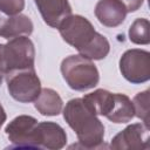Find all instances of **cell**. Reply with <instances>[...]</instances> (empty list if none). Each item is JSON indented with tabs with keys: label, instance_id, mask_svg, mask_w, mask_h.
Returning <instances> with one entry per match:
<instances>
[{
	"label": "cell",
	"instance_id": "6da1fadb",
	"mask_svg": "<svg viewBox=\"0 0 150 150\" xmlns=\"http://www.w3.org/2000/svg\"><path fill=\"white\" fill-rule=\"evenodd\" d=\"M63 118L75 131L79 143L86 149L102 148L104 142V125L82 98H71L62 109Z\"/></svg>",
	"mask_w": 150,
	"mask_h": 150
},
{
	"label": "cell",
	"instance_id": "7a4b0ae2",
	"mask_svg": "<svg viewBox=\"0 0 150 150\" xmlns=\"http://www.w3.org/2000/svg\"><path fill=\"white\" fill-rule=\"evenodd\" d=\"M61 74L68 87L76 91H86L98 84L100 73L93 60L80 54L69 55L61 62Z\"/></svg>",
	"mask_w": 150,
	"mask_h": 150
},
{
	"label": "cell",
	"instance_id": "3957f363",
	"mask_svg": "<svg viewBox=\"0 0 150 150\" xmlns=\"http://www.w3.org/2000/svg\"><path fill=\"white\" fill-rule=\"evenodd\" d=\"M35 62L34 43L28 36H16L2 46L4 75L20 69L33 68Z\"/></svg>",
	"mask_w": 150,
	"mask_h": 150
},
{
	"label": "cell",
	"instance_id": "277c9868",
	"mask_svg": "<svg viewBox=\"0 0 150 150\" xmlns=\"http://www.w3.org/2000/svg\"><path fill=\"white\" fill-rule=\"evenodd\" d=\"M9 95L20 103H30L41 91V81L33 68L14 70L5 75Z\"/></svg>",
	"mask_w": 150,
	"mask_h": 150
},
{
	"label": "cell",
	"instance_id": "5b68a950",
	"mask_svg": "<svg viewBox=\"0 0 150 150\" xmlns=\"http://www.w3.org/2000/svg\"><path fill=\"white\" fill-rule=\"evenodd\" d=\"M57 29L63 41L77 49L79 53L84 49L97 34L93 23L87 18L77 14L67 16L59 25Z\"/></svg>",
	"mask_w": 150,
	"mask_h": 150
},
{
	"label": "cell",
	"instance_id": "8992f818",
	"mask_svg": "<svg viewBox=\"0 0 150 150\" xmlns=\"http://www.w3.org/2000/svg\"><path fill=\"white\" fill-rule=\"evenodd\" d=\"M120 71L130 83L141 84L150 79V53L132 48L125 50L120 59Z\"/></svg>",
	"mask_w": 150,
	"mask_h": 150
},
{
	"label": "cell",
	"instance_id": "52a82bcc",
	"mask_svg": "<svg viewBox=\"0 0 150 150\" xmlns=\"http://www.w3.org/2000/svg\"><path fill=\"white\" fill-rule=\"evenodd\" d=\"M39 121L29 115H20L13 118L5 128V132L16 148L39 149L36 127Z\"/></svg>",
	"mask_w": 150,
	"mask_h": 150
},
{
	"label": "cell",
	"instance_id": "ba28073f",
	"mask_svg": "<svg viewBox=\"0 0 150 150\" xmlns=\"http://www.w3.org/2000/svg\"><path fill=\"white\" fill-rule=\"evenodd\" d=\"M149 131V127L144 123H132L114 136L110 142V148L116 150L148 149Z\"/></svg>",
	"mask_w": 150,
	"mask_h": 150
},
{
	"label": "cell",
	"instance_id": "9c48e42d",
	"mask_svg": "<svg viewBox=\"0 0 150 150\" xmlns=\"http://www.w3.org/2000/svg\"><path fill=\"white\" fill-rule=\"evenodd\" d=\"M34 25L29 16L25 14L7 15L0 11V38L11 40L16 36H29Z\"/></svg>",
	"mask_w": 150,
	"mask_h": 150
},
{
	"label": "cell",
	"instance_id": "30bf717a",
	"mask_svg": "<svg viewBox=\"0 0 150 150\" xmlns=\"http://www.w3.org/2000/svg\"><path fill=\"white\" fill-rule=\"evenodd\" d=\"M39 149L59 150L67 143L64 129L55 122H39L36 127Z\"/></svg>",
	"mask_w": 150,
	"mask_h": 150
},
{
	"label": "cell",
	"instance_id": "8fae6325",
	"mask_svg": "<svg viewBox=\"0 0 150 150\" xmlns=\"http://www.w3.org/2000/svg\"><path fill=\"white\" fill-rule=\"evenodd\" d=\"M43 21L57 28L59 25L71 14V6L68 0H34Z\"/></svg>",
	"mask_w": 150,
	"mask_h": 150
},
{
	"label": "cell",
	"instance_id": "7c38bea8",
	"mask_svg": "<svg viewBox=\"0 0 150 150\" xmlns=\"http://www.w3.org/2000/svg\"><path fill=\"white\" fill-rule=\"evenodd\" d=\"M95 16L105 27H117L124 22L128 14L120 0H98L95 6Z\"/></svg>",
	"mask_w": 150,
	"mask_h": 150
},
{
	"label": "cell",
	"instance_id": "4fadbf2b",
	"mask_svg": "<svg viewBox=\"0 0 150 150\" xmlns=\"http://www.w3.org/2000/svg\"><path fill=\"white\" fill-rule=\"evenodd\" d=\"M35 109L43 116H57L63 109V101L57 91L52 88H41L34 101Z\"/></svg>",
	"mask_w": 150,
	"mask_h": 150
},
{
	"label": "cell",
	"instance_id": "5bb4252c",
	"mask_svg": "<svg viewBox=\"0 0 150 150\" xmlns=\"http://www.w3.org/2000/svg\"><path fill=\"white\" fill-rule=\"evenodd\" d=\"M84 104L97 116H107L114 105V94L105 89H96L82 97Z\"/></svg>",
	"mask_w": 150,
	"mask_h": 150
},
{
	"label": "cell",
	"instance_id": "9a60e30c",
	"mask_svg": "<svg viewBox=\"0 0 150 150\" xmlns=\"http://www.w3.org/2000/svg\"><path fill=\"white\" fill-rule=\"evenodd\" d=\"M112 123H128L135 117L132 101L124 94H114V105L110 112L105 116Z\"/></svg>",
	"mask_w": 150,
	"mask_h": 150
},
{
	"label": "cell",
	"instance_id": "2e32d148",
	"mask_svg": "<svg viewBox=\"0 0 150 150\" xmlns=\"http://www.w3.org/2000/svg\"><path fill=\"white\" fill-rule=\"evenodd\" d=\"M109 52H110V43L108 39L104 35L97 33L96 36L93 39V41L79 54L89 60H102L109 54Z\"/></svg>",
	"mask_w": 150,
	"mask_h": 150
},
{
	"label": "cell",
	"instance_id": "e0dca14e",
	"mask_svg": "<svg viewBox=\"0 0 150 150\" xmlns=\"http://www.w3.org/2000/svg\"><path fill=\"white\" fill-rule=\"evenodd\" d=\"M150 23L145 18L135 19L134 22L129 27V40L135 45H149L150 35H149Z\"/></svg>",
	"mask_w": 150,
	"mask_h": 150
},
{
	"label": "cell",
	"instance_id": "ac0fdd59",
	"mask_svg": "<svg viewBox=\"0 0 150 150\" xmlns=\"http://www.w3.org/2000/svg\"><path fill=\"white\" fill-rule=\"evenodd\" d=\"M149 94L150 90L146 89L135 95L132 98V105L135 110V116L141 118L145 125L149 127Z\"/></svg>",
	"mask_w": 150,
	"mask_h": 150
},
{
	"label": "cell",
	"instance_id": "d6986e66",
	"mask_svg": "<svg viewBox=\"0 0 150 150\" xmlns=\"http://www.w3.org/2000/svg\"><path fill=\"white\" fill-rule=\"evenodd\" d=\"M25 8V0H0V11L7 15L20 14Z\"/></svg>",
	"mask_w": 150,
	"mask_h": 150
},
{
	"label": "cell",
	"instance_id": "ffe728a7",
	"mask_svg": "<svg viewBox=\"0 0 150 150\" xmlns=\"http://www.w3.org/2000/svg\"><path fill=\"white\" fill-rule=\"evenodd\" d=\"M120 1L124 5V7H125L128 13L136 12L137 9L141 8V6L144 2V0H120Z\"/></svg>",
	"mask_w": 150,
	"mask_h": 150
},
{
	"label": "cell",
	"instance_id": "44dd1931",
	"mask_svg": "<svg viewBox=\"0 0 150 150\" xmlns=\"http://www.w3.org/2000/svg\"><path fill=\"white\" fill-rule=\"evenodd\" d=\"M6 118H7V115H6V111L4 109V107L1 105L0 103V128L2 127V124L6 122Z\"/></svg>",
	"mask_w": 150,
	"mask_h": 150
},
{
	"label": "cell",
	"instance_id": "7402d4cb",
	"mask_svg": "<svg viewBox=\"0 0 150 150\" xmlns=\"http://www.w3.org/2000/svg\"><path fill=\"white\" fill-rule=\"evenodd\" d=\"M2 46L4 45L0 43V73L4 74V71H2Z\"/></svg>",
	"mask_w": 150,
	"mask_h": 150
},
{
	"label": "cell",
	"instance_id": "603a6c76",
	"mask_svg": "<svg viewBox=\"0 0 150 150\" xmlns=\"http://www.w3.org/2000/svg\"><path fill=\"white\" fill-rule=\"evenodd\" d=\"M2 77H4V74L0 73V86H1V82H2Z\"/></svg>",
	"mask_w": 150,
	"mask_h": 150
}]
</instances>
